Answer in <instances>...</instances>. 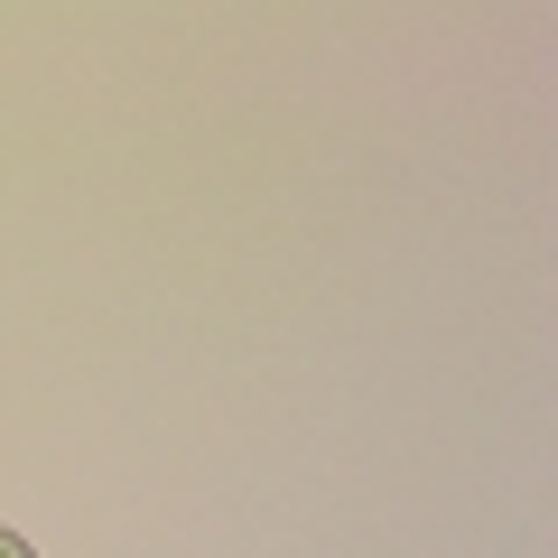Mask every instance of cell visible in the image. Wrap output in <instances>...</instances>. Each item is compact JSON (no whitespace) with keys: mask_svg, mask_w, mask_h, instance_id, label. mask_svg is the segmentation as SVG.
Masks as SVG:
<instances>
[{"mask_svg":"<svg viewBox=\"0 0 558 558\" xmlns=\"http://www.w3.org/2000/svg\"><path fill=\"white\" fill-rule=\"evenodd\" d=\"M0 558H38V549H28V539L10 531V521H0Z\"/></svg>","mask_w":558,"mask_h":558,"instance_id":"obj_1","label":"cell"}]
</instances>
